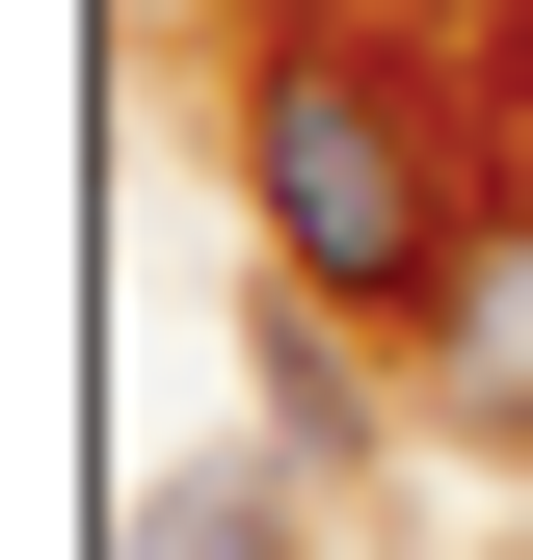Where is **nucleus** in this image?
Returning a JSON list of instances; mask_svg holds the SVG:
<instances>
[{"instance_id":"1","label":"nucleus","mask_w":533,"mask_h":560,"mask_svg":"<svg viewBox=\"0 0 533 560\" xmlns=\"http://www.w3.org/2000/svg\"><path fill=\"white\" fill-rule=\"evenodd\" d=\"M240 187H266V267L347 294V320H427L453 241H481L453 161H427V81L347 54V27H266V54H240Z\"/></svg>"},{"instance_id":"3","label":"nucleus","mask_w":533,"mask_h":560,"mask_svg":"<svg viewBox=\"0 0 533 560\" xmlns=\"http://www.w3.org/2000/svg\"><path fill=\"white\" fill-rule=\"evenodd\" d=\"M107 560H294V508H266V480H161Z\"/></svg>"},{"instance_id":"2","label":"nucleus","mask_w":533,"mask_h":560,"mask_svg":"<svg viewBox=\"0 0 533 560\" xmlns=\"http://www.w3.org/2000/svg\"><path fill=\"white\" fill-rule=\"evenodd\" d=\"M427 400H453V428H533V214L453 241V294H427Z\"/></svg>"},{"instance_id":"4","label":"nucleus","mask_w":533,"mask_h":560,"mask_svg":"<svg viewBox=\"0 0 533 560\" xmlns=\"http://www.w3.org/2000/svg\"><path fill=\"white\" fill-rule=\"evenodd\" d=\"M507 107H533V27H507Z\"/></svg>"}]
</instances>
